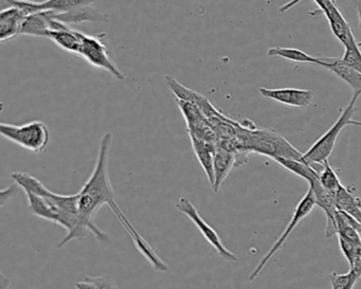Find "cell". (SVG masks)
I'll return each instance as SVG.
<instances>
[{
    "label": "cell",
    "mask_w": 361,
    "mask_h": 289,
    "mask_svg": "<svg viewBox=\"0 0 361 289\" xmlns=\"http://www.w3.org/2000/svg\"><path fill=\"white\" fill-rule=\"evenodd\" d=\"M51 31V18L48 12L32 14L28 16L23 25L20 35L26 37H47Z\"/></svg>",
    "instance_id": "d6986e66"
},
{
    "label": "cell",
    "mask_w": 361,
    "mask_h": 289,
    "mask_svg": "<svg viewBox=\"0 0 361 289\" xmlns=\"http://www.w3.org/2000/svg\"><path fill=\"white\" fill-rule=\"evenodd\" d=\"M103 35L94 37L82 33V46L79 56L92 66L103 69L111 73L116 79L123 81L126 80V75L111 59L109 48L103 42Z\"/></svg>",
    "instance_id": "8992f818"
},
{
    "label": "cell",
    "mask_w": 361,
    "mask_h": 289,
    "mask_svg": "<svg viewBox=\"0 0 361 289\" xmlns=\"http://www.w3.org/2000/svg\"><path fill=\"white\" fill-rule=\"evenodd\" d=\"M272 160H274L276 164H280L286 170L290 171L293 174L305 179L307 183H310L314 178L319 177L318 172L310 164H306L305 162L282 157H274L272 158Z\"/></svg>",
    "instance_id": "44dd1931"
},
{
    "label": "cell",
    "mask_w": 361,
    "mask_h": 289,
    "mask_svg": "<svg viewBox=\"0 0 361 289\" xmlns=\"http://www.w3.org/2000/svg\"><path fill=\"white\" fill-rule=\"evenodd\" d=\"M318 174L319 180H320L322 187L324 189L329 190V191L337 193L338 189L341 187L342 183H340L337 173L335 172V170L329 164V160L322 164V168H321L320 172Z\"/></svg>",
    "instance_id": "603a6c76"
},
{
    "label": "cell",
    "mask_w": 361,
    "mask_h": 289,
    "mask_svg": "<svg viewBox=\"0 0 361 289\" xmlns=\"http://www.w3.org/2000/svg\"><path fill=\"white\" fill-rule=\"evenodd\" d=\"M189 135L190 139H191L192 147H193L196 158L200 161L202 168H204L211 187H213V185H214V168H213V164H214V152L216 149L217 145L211 144V143L206 142V141L200 140V138L194 136V135Z\"/></svg>",
    "instance_id": "9a60e30c"
},
{
    "label": "cell",
    "mask_w": 361,
    "mask_h": 289,
    "mask_svg": "<svg viewBox=\"0 0 361 289\" xmlns=\"http://www.w3.org/2000/svg\"><path fill=\"white\" fill-rule=\"evenodd\" d=\"M331 289H354L355 284L359 280L353 271L346 273H336L333 272L329 276Z\"/></svg>",
    "instance_id": "d4e9b609"
},
{
    "label": "cell",
    "mask_w": 361,
    "mask_h": 289,
    "mask_svg": "<svg viewBox=\"0 0 361 289\" xmlns=\"http://www.w3.org/2000/svg\"><path fill=\"white\" fill-rule=\"evenodd\" d=\"M20 189V185H10L9 187H7V189L3 190V191H1V206H5L7 199L13 197Z\"/></svg>",
    "instance_id": "4316f807"
},
{
    "label": "cell",
    "mask_w": 361,
    "mask_h": 289,
    "mask_svg": "<svg viewBox=\"0 0 361 289\" xmlns=\"http://www.w3.org/2000/svg\"><path fill=\"white\" fill-rule=\"evenodd\" d=\"M82 33L83 32L68 27L64 30L49 31L46 39H49L65 51L79 56L82 46Z\"/></svg>",
    "instance_id": "ac0fdd59"
},
{
    "label": "cell",
    "mask_w": 361,
    "mask_h": 289,
    "mask_svg": "<svg viewBox=\"0 0 361 289\" xmlns=\"http://www.w3.org/2000/svg\"><path fill=\"white\" fill-rule=\"evenodd\" d=\"M10 285H11V280L5 274H0V289H10Z\"/></svg>",
    "instance_id": "f1b7e54d"
},
{
    "label": "cell",
    "mask_w": 361,
    "mask_h": 289,
    "mask_svg": "<svg viewBox=\"0 0 361 289\" xmlns=\"http://www.w3.org/2000/svg\"><path fill=\"white\" fill-rule=\"evenodd\" d=\"M357 12H358L359 27L361 28V1L357 5Z\"/></svg>",
    "instance_id": "f546056e"
},
{
    "label": "cell",
    "mask_w": 361,
    "mask_h": 289,
    "mask_svg": "<svg viewBox=\"0 0 361 289\" xmlns=\"http://www.w3.org/2000/svg\"><path fill=\"white\" fill-rule=\"evenodd\" d=\"M236 166V154L233 152L227 151L223 147H216L214 152V185L212 189L215 193L219 191L221 185L227 178L232 168Z\"/></svg>",
    "instance_id": "5bb4252c"
},
{
    "label": "cell",
    "mask_w": 361,
    "mask_h": 289,
    "mask_svg": "<svg viewBox=\"0 0 361 289\" xmlns=\"http://www.w3.org/2000/svg\"><path fill=\"white\" fill-rule=\"evenodd\" d=\"M259 92L265 98L295 107H308L314 98V92L310 90H298V88L270 90V88L261 87Z\"/></svg>",
    "instance_id": "8fae6325"
},
{
    "label": "cell",
    "mask_w": 361,
    "mask_h": 289,
    "mask_svg": "<svg viewBox=\"0 0 361 289\" xmlns=\"http://www.w3.org/2000/svg\"><path fill=\"white\" fill-rule=\"evenodd\" d=\"M267 54L269 56H279V58L293 61V62L310 63V64H317L319 66L322 64V59L314 58L306 52L295 49V48L274 47L270 48Z\"/></svg>",
    "instance_id": "ffe728a7"
},
{
    "label": "cell",
    "mask_w": 361,
    "mask_h": 289,
    "mask_svg": "<svg viewBox=\"0 0 361 289\" xmlns=\"http://www.w3.org/2000/svg\"><path fill=\"white\" fill-rule=\"evenodd\" d=\"M109 208L113 211L114 214L117 217L118 221L121 223L123 226L124 229L126 230L128 234H130V238L134 242L135 246L138 249L139 252L145 257V259L151 264L152 267L156 270V271L166 272L168 271L169 267L159 257L157 253L155 252L151 245L141 236V234L135 229L134 226L132 225L128 217L124 215L122 212L121 209L118 206L117 202H114L113 204H109Z\"/></svg>",
    "instance_id": "9c48e42d"
},
{
    "label": "cell",
    "mask_w": 361,
    "mask_h": 289,
    "mask_svg": "<svg viewBox=\"0 0 361 289\" xmlns=\"http://www.w3.org/2000/svg\"><path fill=\"white\" fill-rule=\"evenodd\" d=\"M113 134L106 133L101 140L96 166L81 191L78 193V225L73 232L66 234L59 244L63 248L71 240H82L92 232L99 242L111 245V240L106 232L102 231L96 223L97 213L103 206L113 204L115 191L109 175V157Z\"/></svg>",
    "instance_id": "6da1fadb"
},
{
    "label": "cell",
    "mask_w": 361,
    "mask_h": 289,
    "mask_svg": "<svg viewBox=\"0 0 361 289\" xmlns=\"http://www.w3.org/2000/svg\"><path fill=\"white\" fill-rule=\"evenodd\" d=\"M336 206L338 211L345 213L357 223H361V199L355 195L354 191L350 187L341 185L338 189L336 193Z\"/></svg>",
    "instance_id": "e0dca14e"
},
{
    "label": "cell",
    "mask_w": 361,
    "mask_h": 289,
    "mask_svg": "<svg viewBox=\"0 0 361 289\" xmlns=\"http://www.w3.org/2000/svg\"><path fill=\"white\" fill-rule=\"evenodd\" d=\"M176 209L191 219L192 223L200 230V233L206 238L207 242L216 250L219 257H223L225 261L230 262V263L238 262V257L224 245L219 233L200 216L196 207L188 198L181 197L176 204Z\"/></svg>",
    "instance_id": "ba28073f"
},
{
    "label": "cell",
    "mask_w": 361,
    "mask_h": 289,
    "mask_svg": "<svg viewBox=\"0 0 361 289\" xmlns=\"http://www.w3.org/2000/svg\"><path fill=\"white\" fill-rule=\"evenodd\" d=\"M344 48H345V51L342 56V62L361 73V51L354 37L350 39L348 45Z\"/></svg>",
    "instance_id": "cb8c5ba5"
},
{
    "label": "cell",
    "mask_w": 361,
    "mask_h": 289,
    "mask_svg": "<svg viewBox=\"0 0 361 289\" xmlns=\"http://www.w3.org/2000/svg\"><path fill=\"white\" fill-rule=\"evenodd\" d=\"M350 271L354 272L356 274L357 278H361V255L358 257L356 262H355L354 265L350 268Z\"/></svg>",
    "instance_id": "83f0119b"
},
{
    "label": "cell",
    "mask_w": 361,
    "mask_h": 289,
    "mask_svg": "<svg viewBox=\"0 0 361 289\" xmlns=\"http://www.w3.org/2000/svg\"><path fill=\"white\" fill-rule=\"evenodd\" d=\"M28 16L14 6L4 9L0 13V41L6 42L18 37L22 32L23 25Z\"/></svg>",
    "instance_id": "4fadbf2b"
},
{
    "label": "cell",
    "mask_w": 361,
    "mask_h": 289,
    "mask_svg": "<svg viewBox=\"0 0 361 289\" xmlns=\"http://www.w3.org/2000/svg\"><path fill=\"white\" fill-rule=\"evenodd\" d=\"M49 16L54 20L67 25V26L83 24V23H109V16L94 8V4L73 10V11L65 12V13L49 12Z\"/></svg>",
    "instance_id": "7c38bea8"
},
{
    "label": "cell",
    "mask_w": 361,
    "mask_h": 289,
    "mask_svg": "<svg viewBox=\"0 0 361 289\" xmlns=\"http://www.w3.org/2000/svg\"><path fill=\"white\" fill-rule=\"evenodd\" d=\"M314 4L318 6L321 13L324 14L325 18L329 20L331 32L335 35L336 39L345 47L354 35L350 25L340 13L336 4L333 0H314Z\"/></svg>",
    "instance_id": "30bf717a"
},
{
    "label": "cell",
    "mask_w": 361,
    "mask_h": 289,
    "mask_svg": "<svg viewBox=\"0 0 361 289\" xmlns=\"http://www.w3.org/2000/svg\"><path fill=\"white\" fill-rule=\"evenodd\" d=\"M12 178L24 190L28 198L29 209L35 216L52 221L73 232L78 225V194L61 195L45 187L29 173L16 172Z\"/></svg>",
    "instance_id": "7a4b0ae2"
},
{
    "label": "cell",
    "mask_w": 361,
    "mask_h": 289,
    "mask_svg": "<svg viewBox=\"0 0 361 289\" xmlns=\"http://www.w3.org/2000/svg\"><path fill=\"white\" fill-rule=\"evenodd\" d=\"M75 289H117V285L109 276H86L75 284Z\"/></svg>",
    "instance_id": "7402d4cb"
},
{
    "label": "cell",
    "mask_w": 361,
    "mask_h": 289,
    "mask_svg": "<svg viewBox=\"0 0 361 289\" xmlns=\"http://www.w3.org/2000/svg\"><path fill=\"white\" fill-rule=\"evenodd\" d=\"M359 96L360 94L354 92L352 100L350 101L345 109L342 111L335 124L321 138H319L306 153L303 154V161L306 164L314 166V164H324L333 153L336 141L342 130L348 125L361 126V122L353 120V116L356 111V103Z\"/></svg>",
    "instance_id": "277c9868"
},
{
    "label": "cell",
    "mask_w": 361,
    "mask_h": 289,
    "mask_svg": "<svg viewBox=\"0 0 361 289\" xmlns=\"http://www.w3.org/2000/svg\"><path fill=\"white\" fill-rule=\"evenodd\" d=\"M355 227H356V229L358 230L359 234H360L361 238V223H357V221H355Z\"/></svg>",
    "instance_id": "4dcf8cb0"
},
{
    "label": "cell",
    "mask_w": 361,
    "mask_h": 289,
    "mask_svg": "<svg viewBox=\"0 0 361 289\" xmlns=\"http://www.w3.org/2000/svg\"><path fill=\"white\" fill-rule=\"evenodd\" d=\"M321 66L343 80L353 88L354 92L361 94V73L344 64L341 59H322Z\"/></svg>",
    "instance_id": "2e32d148"
},
{
    "label": "cell",
    "mask_w": 361,
    "mask_h": 289,
    "mask_svg": "<svg viewBox=\"0 0 361 289\" xmlns=\"http://www.w3.org/2000/svg\"><path fill=\"white\" fill-rule=\"evenodd\" d=\"M338 242H339L341 252L343 253L344 257L348 259L350 268L352 267L355 262H356L361 255V246L352 244V242H348V240H343V238H338Z\"/></svg>",
    "instance_id": "484cf974"
},
{
    "label": "cell",
    "mask_w": 361,
    "mask_h": 289,
    "mask_svg": "<svg viewBox=\"0 0 361 289\" xmlns=\"http://www.w3.org/2000/svg\"><path fill=\"white\" fill-rule=\"evenodd\" d=\"M358 46H359V48H361V42H359Z\"/></svg>",
    "instance_id": "1f68e13d"
},
{
    "label": "cell",
    "mask_w": 361,
    "mask_h": 289,
    "mask_svg": "<svg viewBox=\"0 0 361 289\" xmlns=\"http://www.w3.org/2000/svg\"><path fill=\"white\" fill-rule=\"evenodd\" d=\"M0 133L18 147L37 154L43 153L50 141L49 130L42 121L29 122L22 125L1 123Z\"/></svg>",
    "instance_id": "5b68a950"
},
{
    "label": "cell",
    "mask_w": 361,
    "mask_h": 289,
    "mask_svg": "<svg viewBox=\"0 0 361 289\" xmlns=\"http://www.w3.org/2000/svg\"><path fill=\"white\" fill-rule=\"evenodd\" d=\"M238 142L243 152L267 156L269 158L282 157L303 161V154L300 153L280 134L266 128H245L238 130ZM304 162V161H303Z\"/></svg>",
    "instance_id": "3957f363"
},
{
    "label": "cell",
    "mask_w": 361,
    "mask_h": 289,
    "mask_svg": "<svg viewBox=\"0 0 361 289\" xmlns=\"http://www.w3.org/2000/svg\"><path fill=\"white\" fill-rule=\"evenodd\" d=\"M316 206V200H314V193H312V190L308 189V191L306 192L304 197L300 200L299 204H298L297 208H295V212H293V216H291L290 221H289L288 225L285 228L283 233L279 236L278 240L274 242V244L272 245L270 250L264 255L263 259L259 262L257 267L255 268L252 272H251L250 276H249V281L252 282L255 281L257 276L261 274V272L263 271L264 268L266 267L268 263H269L270 259L274 257V255L282 248L283 245L286 242L287 238H289L291 233H293V230L297 228V226L312 212V209Z\"/></svg>",
    "instance_id": "52a82bcc"
}]
</instances>
